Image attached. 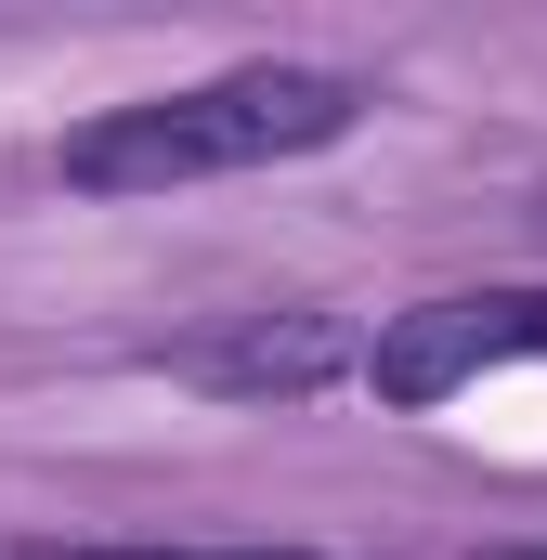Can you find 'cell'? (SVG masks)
I'll return each instance as SVG.
<instances>
[{
    "label": "cell",
    "instance_id": "6da1fadb",
    "mask_svg": "<svg viewBox=\"0 0 547 560\" xmlns=\"http://www.w3.org/2000/svg\"><path fill=\"white\" fill-rule=\"evenodd\" d=\"M352 118H365V92L339 66H222L196 92H143V105H105L92 131H66V183L79 196H170V183L313 156Z\"/></svg>",
    "mask_w": 547,
    "mask_h": 560
},
{
    "label": "cell",
    "instance_id": "7a4b0ae2",
    "mask_svg": "<svg viewBox=\"0 0 547 560\" xmlns=\"http://www.w3.org/2000/svg\"><path fill=\"white\" fill-rule=\"evenodd\" d=\"M496 365H547V287H456V300H417L365 339L379 405H456Z\"/></svg>",
    "mask_w": 547,
    "mask_h": 560
},
{
    "label": "cell",
    "instance_id": "3957f363",
    "mask_svg": "<svg viewBox=\"0 0 547 560\" xmlns=\"http://www.w3.org/2000/svg\"><path fill=\"white\" fill-rule=\"evenodd\" d=\"M339 365H365L326 313H248V326H222V339H196L183 352V378H222V392H313V378H339Z\"/></svg>",
    "mask_w": 547,
    "mask_h": 560
},
{
    "label": "cell",
    "instance_id": "277c9868",
    "mask_svg": "<svg viewBox=\"0 0 547 560\" xmlns=\"http://www.w3.org/2000/svg\"><path fill=\"white\" fill-rule=\"evenodd\" d=\"M26 560H313V548H26Z\"/></svg>",
    "mask_w": 547,
    "mask_h": 560
},
{
    "label": "cell",
    "instance_id": "5b68a950",
    "mask_svg": "<svg viewBox=\"0 0 547 560\" xmlns=\"http://www.w3.org/2000/svg\"><path fill=\"white\" fill-rule=\"evenodd\" d=\"M535 222H547V196H535Z\"/></svg>",
    "mask_w": 547,
    "mask_h": 560
},
{
    "label": "cell",
    "instance_id": "8992f818",
    "mask_svg": "<svg viewBox=\"0 0 547 560\" xmlns=\"http://www.w3.org/2000/svg\"><path fill=\"white\" fill-rule=\"evenodd\" d=\"M535 560H547V548H535Z\"/></svg>",
    "mask_w": 547,
    "mask_h": 560
}]
</instances>
